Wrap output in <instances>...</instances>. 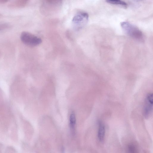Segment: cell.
I'll use <instances>...</instances> for the list:
<instances>
[{
    "label": "cell",
    "mask_w": 153,
    "mask_h": 153,
    "mask_svg": "<svg viewBox=\"0 0 153 153\" xmlns=\"http://www.w3.org/2000/svg\"><path fill=\"white\" fill-rule=\"evenodd\" d=\"M120 25L123 30L127 35L138 41H143V33L137 27L127 21L121 22Z\"/></svg>",
    "instance_id": "obj_1"
},
{
    "label": "cell",
    "mask_w": 153,
    "mask_h": 153,
    "mask_svg": "<svg viewBox=\"0 0 153 153\" xmlns=\"http://www.w3.org/2000/svg\"><path fill=\"white\" fill-rule=\"evenodd\" d=\"M88 14L85 12H79L74 16L72 21L73 28L79 30L83 28L87 24L88 20Z\"/></svg>",
    "instance_id": "obj_2"
},
{
    "label": "cell",
    "mask_w": 153,
    "mask_h": 153,
    "mask_svg": "<svg viewBox=\"0 0 153 153\" xmlns=\"http://www.w3.org/2000/svg\"><path fill=\"white\" fill-rule=\"evenodd\" d=\"M20 38L24 43L31 47L39 45L42 42V40L40 38L27 32H22Z\"/></svg>",
    "instance_id": "obj_3"
},
{
    "label": "cell",
    "mask_w": 153,
    "mask_h": 153,
    "mask_svg": "<svg viewBox=\"0 0 153 153\" xmlns=\"http://www.w3.org/2000/svg\"><path fill=\"white\" fill-rule=\"evenodd\" d=\"M153 94H148L145 99L143 109V114L145 118L148 119L151 116L153 111Z\"/></svg>",
    "instance_id": "obj_4"
},
{
    "label": "cell",
    "mask_w": 153,
    "mask_h": 153,
    "mask_svg": "<svg viewBox=\"0 0 153 153\" xmlns=\"http://www.w3.org/2000/svg\"><path fill=\"white\" fill-rule=\"evenodd\" d=\"M105 133V128L103 124L100 122L99 124V128L98 132V137L100 141L103 140Z\"/></svg>",
    "instance_id": "obj_5"
},
{
    "label": "cell",
    "mask_w": 153,
    "mask_h": 153,
    "mask_svg": "<svg viewBox=\"0 0 153 153\" xmlns=\"http://www.w3.org/2000/svg\"><path fill=\"white\" fill-rule=\"evenodd\" d=\"M110 4L120 6L124 8H126L128 6L127 4L125 2L121 0H109L106 1Z\"/></svg>",
    "instance_id": "obj_6"
},
{
    "label": "cell",
    "mask_w": 153,
    "mask_h": 153,
    "mask_svg": "<svg viewBox=\"0 0 153 153\" xmlns=\"http://www.w3.org/2000/svg\"><path fill=\"white\" fill-rule=\"evenodd\" d=\"M76 123V117L74 113L73 112L70 115V124L71 128L73 129Z\"/></svg>",
    "instance_id": "obj_7"
},
{
    "label": "cell",
    "mask_w": 153,
    "mask_h": 153,
    "mask_svg": "<svg viewBox=\"0 0 153 153\" xmlns=\"http://www.w3.org/2000/svg\"><path fill=\"white\" fill-rule=\"evenodd\" d=\"M128 149V151L129 153H135L136 151L135 147L132 145H129Z\"/></svg>",
    "instance_id": "obj_8"
}]
</instances>
